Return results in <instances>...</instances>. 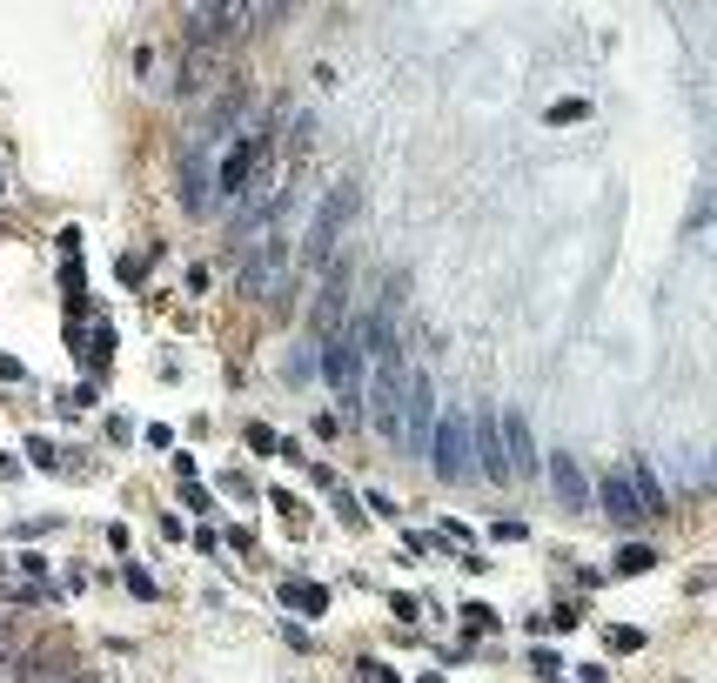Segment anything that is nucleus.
<instances>
[{"mask_svg":"<svg viewBox=\"0 0 717 683\" xmlns=\"http://www.w3.org/2000/svg\"><path fill=\"white\" fill-rule=\"evenodd\" d=\"M322 375H329V389L342 396V416H362V382H369V355H362L356 329H342V335H322Z\"/></svg>","mask_w":717,"mask_h":683,"instance_id":"1","label":"nucleus"},{"mask_svg":"<svg viewBox=\"0 0 717 683\" xmlns=\"http://www.w3.org/2000/svg\"><path fill=\"white\" fill-rule=\"evenodd\" d=\"M349 215H356V181H336V188L322 195V208H315V228H309V242H302V262H309V268L329 262V248H336V235L349 228Z\"/></svg>","mask_w":717,"mask_h":683,"instance_id":"2","label":"nucleus"},{"mask_svg":"<svg viewBox=\"0 0 717 683\" xmlns=\"http://www.w3.org/2000/svg\"><path fill=\"white\" fill-rule=\"evenodd\" d=\"M429 429H436V382L416 369L403 382V449H409V456H423V449H429Z\"/></svg>","mask_w":717,"mask_h":683,"instance_id":"3","label":"nucleus"},{"mask_svg":"<svg viewBox=\"0 0 717 683\" xmlns=\"http://www.w3.org/2000/svg\"><path fill=\"white\" fill-rule=\"evenodd\" d=\"M429 442H436V449H429V456H436V476L463 483V476L476 469V463H470V422H463V409H449V416L429 429Z\"/></svg>","mask_w":717,"mask_h":683,"instance_id":"4","label":"nucleus"},{"mask_svg":"<svg viewBox=\"0 0 717 683\" xmlns=\"http://www.w3.org/2000/svg\"><path fill=\"white\" fill-rule=\"evenodd\" d=\"M282 268H289V242H282V235H262V242L248 248L242 288H248V295H269V288L282 282Z\"/></svg>","mask_w":717,"mask_h":683,"instance_id":"5","label":"nucleus"},{"mask_svg":"<svg viewBox=\"0 0 717 683\" xmlns=\"http://www.w3.org/2000/svg\"><path fill=\"white\" fill-rule=\"evenodd\" d=\"M181 14H188V41L195 47H222L228 34H242L248 7H181Z\"/></svg>","mask_w":717,"mask_h":683,"instance_id":"6","label":"nucleus"},{"mask_svg":"<svg viewBox=\"0 0 717 683\" xmlns=\"http://www.w3.org/2000/svg\"><path fill=\"white\" fill-rule=\"evenodd\" d=\"M470 463L490 476V483H503L510 476V463H503V436H496V416L490 409H476V429H470Z\"/></svg>","mask_w":717,"mask_h":683,"instance_id":"7","label":"nucleus"},{"mask_svg":"<svg viewBox=\"0 0 717 683\" xmlns=\"http://www.w3.org/2000/svg\"><path fill=\"white\" fill-rule=\"evenodd\" d=\"M550 483H557V503L570 509V516H583V509H590V483H583V469H577V456H570V449H557V456H550Z\"/></svg>","mask_w":717,"mask_h":683,"instance_id":"8","label":"nucleus"},{"mask_svg":"<svg viewBox=\"0 0 717 683\" xmlns=\"http://www.w3.org/2000/svg\"><path fill=\"white\" fill-rule=\"evenodd\" d=\"M496 436H510V456H503V463H510V476H530V469H537V442H530V422L516 416H503V429H496Z\"/></svg>","mask_w":717,"mask_h":683,"instance_id":"9","label":"nucleus"},{"mask_svg":"<svg viewBox=\"0 0 717 683\" xmlns=\"http://www.w3.org/2000/svg\"><path fill=\"white\" fill-rule=\"evenodd\" d=\"M604 509H610V523H624V529L644 523V509H637V496H630V476H624V469H610V476H604Z\"/></svg>","mask_w":717,"mask_h":683,"instance_id":"10","label":"nucleus"},{"mask_svg":"<svg viewBox=\"0 0 717 683\" xmlns=\"http://www.w3.org/2000/svg\"><path fill=\"white\" fill-rule=\"evenodd\" d=\"M624 476H630V496H637V509H644V523L664 516V483L650 476V463H624Z\"/></svg>","mask_w":717,"mask_h":683,"instance_id":"11","label":"nucleus"},{"mask_svg":"<svg viewBox=\"0 0 717 683\" xmlns=\"http://www.w3.org/2000/svg\"><path fill=\"white\" fill-rule=\"evenodd\" d=\"M282 603H289L295 617H322V610H329V590L309 583V576H289V583H282Z\"/></svg>","mask_w":717,"mask_h":683,"instance_id":"12","label":"nucleus"},{"mask_svg":"<svg viewBox=\"0 0 717 683\" xmlns=\"http://www.w3.org/2000/svg\"><path fill=\"white\" fill-rule=\"evenodd\" d=\"M222 54L215 47H188V67H181V94H202V88H215V74H222Z\"/></svg>","mask_w":717,"mask_h":683,"instance_id":"13","label":"nucleus"},{"mask_svg":"<svg viewBox=\"0 0 717 683\" xmlns=\"http://www.w3.org/2000/svg\"><path fill=\"white\" fill-rule=\"evenodd\" d=\"M342 309H349V288L329 282V288H322V302H315V342H322V335H336V315Z\"/></svg>","mask_w":717,"mask_h":683,"instance_id":"14","label":"nucleus"},{"mask_svg":"<svg viewBox=\"0 0 717 683\" xmlns=\"http://www.w3.org/2000/svg\"><path fill=\"white\" fill-rule=\"evenodd\" d=\"M650 563H657V550H644V543H630V550L617 556V563H610V570H617V576H644Z\"/></svg>","mask_w":717,"mask_h":683,"instance_id":"15","label":"nucleus"},{"mask_svg":"<svg viewBox=\"0 0 717 683\" xmlns=\"http://www.w3.org/2000/svg\"><path fill=\"white\" fill-rule=\"evenodd\" d=\"M121 583H128V590H135L141 603H155V576L141 570V563H121Z\"/></svg>","mask_w":717,"mask_h":683,"instance_id":"16","label":"nucleus"},{"mask_svg":"<svg viewBox=\"0 0 717 683\" xmlns=\"http://www.w3.org/2000/svg\"><path fill=\"white\" fill-rule=\"evenodd\" d=\"M248 449H255V456H275V449H282V436H275L269 422H248Z\"/></svg>","mask_w":717,"mask_h":683,"instance_id":"17","label":"nucleus"},{"mask_svg":"<svg viewBox=\"0 0 717 683\" xmlns=\"http://www.w3.org/2000/svg\"><path fill=\"white\" fill-rule=\"evenodd\" d=\"M289 375H295V382H309V375H315V335H309V342H302V349H295Z\"/></svg>","mask_w":717,"mask_h":683,"instance_id":"18","label":"nucleus"},{"mask_svg":"<svg viewBox=\"0 0 717 683\" xmlns=\"http://www.w3.org/2000/svg\"><path fill=\"white\" fill-rule=\"evenodd\" d=\"M583 114H590V101H557V108H550V121H557V128H570V121H583Z\"/></svg>","mask_w":717,"mask_h":683,"instance_id":"19","label":"nucleus"},{"mask_svg":"<svg viewBox=\"0 0 717 683\" xmlns=\"http://www.w3.org/2000/svg\"><path fill=\"white\" fill-rule=\"evenodd\" d=\"M181 503L195 509V516H208V489L202 483H181Z\"/></svg>","mask_w":717,"mask_h":683,"instance_id":"20","label":"nucleus"},{"mask_svg":"<svg viewBox=\"0 0 717 683\" xmlns=\"http://www.w3.org/2000/svg\"><path fill=\"white\" fill-rule=\"evenodd\" d=\"M356 677L362 683H396V670H389V663H356Z\"/></svg>","mask_w":717,"mask_h":683,"instance_id":"21","label":"nucleus"},{"mask_svg":"<svg viewBox=\"0 0 717 683\" xmlns=\"http://www.w3.org/2000/svg\"><path fill=\"white\" fill-rule=\"evenodd\" d=\"M610 650H644V630H610Z\"/></svg>","mask_w":717,"mask_h":683,"instance_id":"22","label":"nucleus"},{"mask_svg":"<svg viewBox=\"0 0 717 683\" xmlns=\"http://www.w3.org/2000/svg\"><path fill=\"white\" fill-rule=\"evenodd\" d=\"M530 670H537V677H557L563 663H557V657H550V650H530Z\"/></svg>","mask_w":717,"mask_h":683,"instance_id":"23","label":"nucleus"},{"mask_svg":"<svg viewBox=\"0 0 717 683\" xmlns=\"http://www.w3.org/2000/svg\"><path fill=\"white\" fill-rule=\"evenodd\" d=\"M423 683H443V677H436V670H429V677H423Z\"/></svg>","mask_w":717,"mask_h":683,"instance_id":"24","label":"nucleus"}]
</instances>
